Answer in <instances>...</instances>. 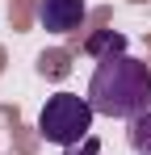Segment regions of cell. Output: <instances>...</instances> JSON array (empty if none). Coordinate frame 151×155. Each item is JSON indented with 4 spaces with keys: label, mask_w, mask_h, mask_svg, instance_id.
<instances>
[{
    "label": "cell",
    "mask_w": 151,
    "mask_h": 155,
    "mask_svg": "<svg viewBox=\"0 0 151 155\" xmlns=\"http://www.w3.org/2000/svg\"><path fill=\"white\" fill-rule=\"evenodd\" d=\"M88 51H92V54H101V59H109V54H126V38L109 29V34H97V38L88 42Z\"/></svg>",
    "instance_id": "obj_5"
},
{
    "label": "cell",
    "mask_w": 151,
    "mask_h": 155,
    "mask_svg": "<svg viewBox=\"0 0 151 155\" xmlns=\"http://www.w3.org/2000/svg\"><path fill=\"white\" fill-rule=\"evenodd\" d=\"M63 155H101V143H97V138H92V134H88L84 143H76V147H67V151H63Z\"/></svg>",
    "instance_id": "obj_6"
},
{
    "label": "cell",
    "mask_w": 151,
    "mask_h": 155,
    "mask_svg": "<svg viewBox=\"0 0 151 155\" xmlns=\"http://www.w3.org/2000/svg\"><path fill=\"white\" fill-rule=\"evenodd\" d=\"M92 117H97V109L88 105V97H76V92H55L46 97L42 105V113H38V134L55 143V147H76V143H84L88 134H92Z\"/></svg>",
    "instance_id": "obj_2"
},
{
    "label": "cell",
    "mask_w": 151,
    "mask_h": 155,
    "mask_svg": "<svg viewBox=\"0 0 151 155\" xmlns=\"http://www.w3.org/2000/svg\"><path fill=\"white\" fill-rule=\"evenodd\" d=\"M88 105L105 117H139L143 109H151V67L134 54L101 59L88 80Z\"/></svg>",
    "instance_id": "obj_1"
},
{
    "label": "cell",
    "mask_w": 151,
    "mask_h": 155,
    "mask_svg": "<svg viewBox=\"0 0 151 155\" xmlns=\"http://www.w3.org/2000/svg\"><path fill=\"white\" fill-rule=\"evenodd\" d=\"M130 147L139 155H151V109H143L139 117H130V130H126Z\"/></svg>",
    "instance_id": "obj_4"
},
{
    "label": "cell",
    "mask_w": 151,
    "mask_h": 155,
    "mask_svg": "<svg viewBox=\"0 0 151 155\" xmlns=\"http://www.w3.org/2000/svg\"><path fill=\"white\" fill-rule=\"evenodd\" d=\"M84 17H88L84 0H42L38 4V21L50 34H72V29L84 25Z\"/></svg>",
    "instance_id": "obj_3"
}]
</instances>
